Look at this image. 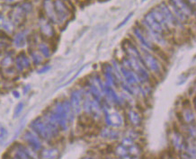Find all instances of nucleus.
I'll use <instances>...</instances> for the list:
<instances>
[{
  "instance_id": "nucleus-1",
  "label": "nucleus",
  "mask_w": 196,
  "mask_h": 159,
  "mask_svg": "<svg viewBox=\"0 0 196 159\" xmlns=\"http://www.w3.org/2000/svg\"><path fill=\"white\" fill-rule=\"evenodd\" d=\"M12 16H13V20L14 22H20L23 19V8H17L16 10H14L12 13Z\"/></svg>"
},
{
  "instance_id": "nucleus-2",
  "label": "nucleus",
  "mask_w": 196,
  "mask_h": 159,
  "mask_svg": "<svg viewBox=\"0 0 196 159\" xmlns=\"http://www.w3.org/2000/svg\"><path fill=\"white\" fill-rule=\"evenodd\" d=\"M6 135H7L6 130L4 128H0V140L4 139L6 137Z\"/></svg>"
},
{
  "instance_id": "nucleus-3",
  "label": "nucleus",
  "mask_w": 196,
  "mask_h": 159,
  "mask_svg": "<svg viewBox=\"0 0 196 159\" xmlns=\"http://www.w3.org/2000/svg\"><path fill=\"white\" fill-rule=\"evenodd\" d=\"M23 109V104L22 103H19L18 104V106H17V108H16V111H15V113L18 115V113L20 112V111Z\"/></svg>"
},
{
  "instance_id": "nucleus-4",
  "label": "nucleus",
  "mask_w": 196,
  "mask_h": 159,
  "mask_svg": "<svg viewBox=\"0 0 196 159\" xmlns=\"http://www.w3.org/2000/svg\"><path fill=\"white\" fill-rule=\"evenodd\" d=\"M17 1H19V0H6L7 3H14V2H17Z\"/></svg>"
}]
</instances>
